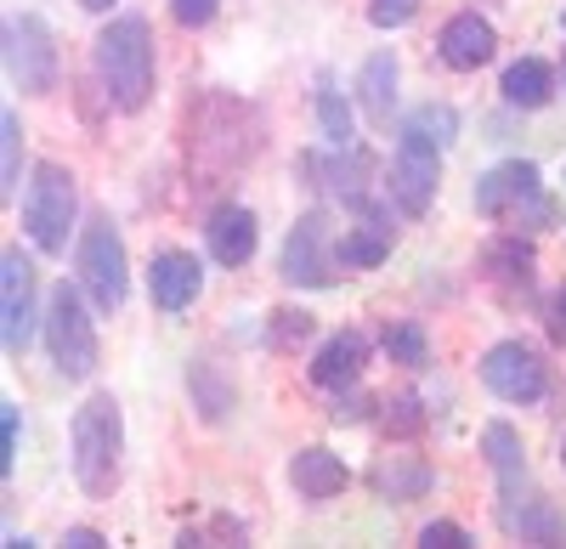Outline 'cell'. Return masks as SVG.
Listing matches in <instances>:
<instances>
[{
  "instance_id": "13",
  "label": "cell",
  "mask_w": 566,
  "mask_h": 549,
  "mask_svg": "<svg viewBox=\"0 0 566 549\" xmlns=\"http://www.w3.org/2000/svg\"><path fill=\"white\" fill-rule=\"evenodd\" d=\"M437 52H442V63H448V68H459V74H476L482 63H493V52H499V34H493V23H488L482 12H459V18H448V23H442V34H437Z\"/></svg>"
},
{
  "instance_id": "38",
  "label": "cell",
  "mask_w": 566,
  "mask_h": 549,
  "mask_svg": "<svg viewBox=\"0 0 566 549\" xmlns=\"http://www.w3.org/2000/svg\"><path fill=\"white\" fill-rule=\"evenodd\" d=\"M560 465H566V447H560Z\"/></svg>"
},
{
  "instance_id": "17",
  "label": "cell",
  "mask_w": 566,
  "mask_h": 549,
  "mask_svg": "<svg viewBox=\"0 0 566 549\" xmlns=\"http://www.w3.org/2000/svg\"><path fill=\"white\" fill-rule=\"evenodd\" d=\"M363 362H368V340L357 329H340L335 340H323L317 357H312V386L317 391H352L357 374H363Z\"/></svg>"
},
{
  "instance_id": "29",
  "label": "cell",
  "mask_w": 566,
  "mask_h": 549,
  "mask_svg": "<svg viewBox=\"0 0 566 549\" xmlns=\"http://www.w3.org/2000/svg\"><path fill=\"white\" fill-rule=\"evenodd\" d=\"M312 335V312H301V306H277L272 312V324H266V346L272 351H290V346H301Z\"/></svg>"
},
{
  "instance_id": "9",
  "label": "cell",
  "mask_w": 566,
  "mask_h": 549,
  "mask_svg": "<svg viewBox=\"0 0 566 549\" xmlns=\"http://www.w3.org/2000/svg\"><path fill=\"white\" fill-rule=\"evenodd\" d=\"M335 266H340V261H335V226H328V215H323V210L295 215L290 239H283V261H277L283 284L328 289V284H335Z\"/></svg>"
},
{
  "instance_id": "4",
  "label": "cell",
  "mask_w": 566,
  "mask_h": 549,
  "mask_svg": "<svg viewBox=\"0 0 566 549\" xmlns=\"http://www.w3.org/2000/svg\"><path fill=\"white\" fill-rule=\"evenodd\" d=\"M74 215H80V193H74V176L45 159L29 176V193H23V233L34 239L40 255H63L69 233H74Z\"/></svg>"
},
{
  "instance_id": "26",
  "label": "cell",
  "mask_w": 566,
  "mask_h": 549,
  "mask_svg": "<svg viewBox=\"0 0 566 549\" xmlns=\"http://www.w3.org/2000/svg\"><path fill=\"white\" fill-rule=\"evenodd\" d=\"M380 346H386L391 362H402V369H424V362H431V340H424V329L413 324V317L380 329Z\"/></svg>"
},
{
  "instance_id": "27",
  "label": "cell",
  "mask_w": 566,
  "mask_h": 549,
  "mask_svg": "<svg viewBox=\"0 0 566 549\" xmlns=\"http://www.w3.org/2000/svg\"><path fill=\"white\" fill-rule=\"evenodd\" d=\"M374 408H380V431L397 436V442H413V436L424 431V402H419L413 391H397V397L374 402Z\"/></svg>"
},
{
  "instance_id": "21",
  "label": "cell",
  "mask_w": 566,
  "mask_h": 549,
  "mask_svg": "<svg viewBox=\"0 0 566 549\" xmlns=\"http://www.w3.org/2000/svg\"><path fill=\"white\" fill-rule=\"evenodd\" d=\"M391 244H397V233H391V221H380V215H368L363 226H352V233L335 244V261L346 266V272H368V266H380L386 255H391Z\"/></svg>"
},
{
  "instance_id": "15",
  "label": "cell",
  "mask_w": 566,
  "mask_h": 549,
  "mask_svg": "<svg viewBox=\"0 0 566 549\" xmlns=\"http://www.w3.org/2000/svg\"><path fill=\"white\" fill-rule=\"evenodd\" d=\"M255 210L250 204H216L205 221V250L216 266H244L255 255Z\"/></svg>"
},
{
  "instance_id": "18",
  "label": "cell",
  "mask_w": 566,
  "mask_h": 549,
  "mask_svg": "<svg viewBox=\"0 0 566 549\" xmlns=\"http://www.w3.org/2000/svg\"><path fill=\"white\" fill-rule=\"evenodd\" d=\"M431 460H419V453H380V460L368 465V487L391 498V505H413V498L431 493Z\"/></svg>"
},
{
  "instance_id": "31",
  "label": "cell",
  "mask_w": 566,
  "mask_h": 549,
  "mask_svg": "<svg viewBox=\"0 0 566 549\" xmlns=\"http://www.w3.org/2000/svg\"><path fill=\"white\" fill-rule=\"evenodd\" d=\"M419 12V0H368V23L374 29H402Z\"/></svg>"
},
{
  "instance_id": "6",
  "label": "cell",
  "mask_w": 566,
  "mask_h": 549,
  "mask_svg": "<svg viewBox=\"0 0 566 549\" xmlns=\"http://www.w3.org/2000/svg\"><path fill=\"white\" fill-rule=\"evenodd\" d=\"M74 272L91 295L97 312H119L125 295H130V266H125V244H119V226L108 215H91L85 233H80V250H74Z\"/></svg>"
},
{
  "instance_id": "10",
  "label": "cell",
  "mask_w": 566,
  "mask_h": 549,
  "mask_svg": "<svg viewBox=\"0 0 566 549\" xmlns=\"http://www.w3.org/2000/svg\"><path fill=\"white\" fill-rule=\"evenodd\" d=\"M34 329H45V317L34 312V261L23 250L0 255V340L7 357H23L34 346Z\"/></svg>"
},
{
  "instance_id": "2",
  "label": "cell",
  "mask_w": 566,
  "mask_h": 549,
  "mask_svg": "<svg viewBox=\"0 0 566 549\" xmlns=\"http://www.w3.org/2000/svg\"><path fill=\"white\" fill-rule=\"evenodd\" d=\"M97 74H103V97L119 114H142L154 97V29L148 18H114L97 34Z\"/></svg>"
},
{
  "instance_id": "28",
  "label": "cell",
  "mask_w": 566,
  "mask_h": 549,
  "mask_svg": "<svg viewBox=\"0 0 566 549\" xmlns=\"http://www.w3.org/2000/svg\"><path fill=\"white\" fill-rule=\"evenodd\" d=\"M18 176H23V119L18 108L0 114V193H18Z\"/></svg>"
},
{
  "instance_id": "12",
  "label": "cell",
  "mask_w": 566,
  "mask_h": 549,
  "mask_svg": "<svg viewBox=\"0 0 566 549\" xmlns=\"http://www.w3.org/2000/svg\"><path fill=\"white\" fill-rule=\"evenodd\" d=\"M499 527L522 543H566V516L555 510V498H544L533 482L499 493Z\"/></svg>"
},
{
  "instance_id": "7",
  "label": "cell",
  "mask_w": 566,
  "mask_h": 549,
  "mask_svg": "<svg viewBox=\"0 0 566 549\" xmlns=\"http://www.w3.org/2000/svg\"><path fill=\"white\" fill-rule=\"evenodd\" d=\"M437 181H442V142L424 136L419 125H402L397 148H391V170H386V193L402 215H424L437 199Z\"/></svg>"
},
{
  "instance_id": "37",
  "label": "cell",
  "mask_w": 566,
  "mask_h": 549,
  "mask_svg": "<svg viewBox=\"0 0 566 549\" xmlns=\"http://www.w3.org/2000/svg\"><path fill=\"white\" fill-rule=\"evenodd\" d=\"M80 7H85V12H108V7H114V0H80Z\"/></svg>"
},
{
  "instance_id": "33",
  "label": "cell",
  "mask_w": 566,
  "mask_h": 549,
  "mask_svg": "<svg viewBox=\"0 0 566 549\" xmlns=\"http://www.w3.org/2000/svg\"><path fill=\"white\" fill-rule=\"evenodd\" d=\"M216 12H221V0H170V18L181 29H205V23H216Z\"/></svg>"
},
{
  "instance_id": "30",
  "label": "cell",
  "mask_w": 566,
  "mask_h": 549,
  "mask_svg": "<svg viewBox=\"0 0 566 549\" xmlns=\"http://www.w3.org/2000/svg\"><path fill=\"white\" fill-rule=\"evenodd\" d=\"M408 125H419L424 136H437L442 148L459 136V114H453L448 103H424V108H413V114H408Z\"/></svg>"
},
{
  "instance_id": "14",
  "label": "cell",
  "mask_w": 566,
  "mask_h": 549,
  "mask_svg": "<svg viewBox=\"0 0 566 549\" xmlns=\"http://www.w3.org/2000/svg\"><path fill=\"white\" fill-rule=\"evenodd\" d=\"M290 487L306 498V505H328V498H340L352 487V471L335 447H301L295 460H290Z\"/></svg>"
},
{
  "instance_id": "34",
  "label": "cell",
  "mask_w": 566,
  "mask_h": 549,
  "mask_svg": "<svg viewBox=\"0 0 566 549\" xmlns=\"http://www.w3.org/2000/svg\"><path fill=\"white\" fill-rule=\"evenodd\" d=\"M18 465V402H0V471Z\"/></svg>"
},
{
  "instance_id": "19",
  "label": "cell",
  "mask_w": 566,
  "mask_h": 549,
  "mask_svg": "<svg viewBox=\"0 0 566 549\" xmlns=\"http://www.w3.org/2000/svg\"><path fill=\"white\" fill-rule=\"evenodd\" d=\"M187 391H193V402H199V420H210V425H227L232 402H239V391H232V380H227V369L216 357L187 362Z\"/></svg>"
},
{
  "instance_id": "8",
  "label": "cell",
  "mask_w": 566,
  "mask_h": 549,
  "mask_svg": "<svg viewBox=\"0 0 566 549\" xmlns=\"http://www.w3.org/2000/svg\"><path fill=\"white\" fill-rule=\"evenodd\" d=\"M7 74L23 97H45L57 91V40L45 29L40 12H18L7 18Z\"/></svg>"
},
{
  "instance_id": "39",
  "label": "cell",
  "mask_w": 566,
  "mask_h": 549,
  "mask_svg": "<svg viewBox=\"0 0 566 549\" xmlns=\"http://www.w3.org/2000/svg\"><path fill=\"white\" fill-rule=\"evenodd\" d=\"M560 74H566V63H560Z\"/></svg>"
},
{
  "instance_id": "22",
  "label": "cell",
  "mask_w": 566,
  "mask_h": 549,
  "mask_svg": "<svg viewBox=\"0 0 566 549\" xmlns=\"http://www.w3.org/2000/svg\"><path fill=\"white\" fill-rule=\"evenodd\" d=\"M499 91H504V103L510 108H544L549 97H555V68L549 63H538V57H522V63H510L504 68V80H499Z\"/></svg>"
},
{
  "instance_id": "11",
  "label": "cell",
  "mask_w": 566,
  "mask_h": 549,
  "mask_svg": "<svg viewBox=\"0 0 566 549\" xmlns=\"http://www.w3.org/2000/svg\"><path fill=\"white\" fill-rule=\"evenodd\" d=\"M482 386L499 397V402H538L549 374H544V357L527 346V340H499L488 357H482Z\"/></svg>"
},
{
  "instance_id": "23",
  "label": "cell",
  "mask_w": 566,
  "mask_h": 549,
  "mask_svg": "<svg viewBox=\"0 0 566 549\" xmlns=\"http://www.w3.org/2000/svg\"><path fill=\"white\" fill-rule=\"evenodd\" d=\"M482 453H488V465H493V482H499V493H510V487L533 482V476H527V453H522V436H515L504 420H493V425L482 431Z\"/></svg>"
},
{
  "instance_id": "35",
  "label": "cell",
  "mask_w": 566,
  "mask_h": 549,
  "mask_svg": "<svg viewBox=\"0 0 566 549\" xmlns=\"http://www.w3.org/2000/svg\"><path fill=\"white\" fill-rule=\"evenodd\" d=\"M544 324H549V340H560V346H566V284L549 295V306H544Z\"/></svg>"
},
{
  "instance_id": "32",
  "label": "cell",
  "mask_w": 566,
  "mask_h": 549,
  "mask_svg": "<svg viewBox=\"0 0 566 549\" xmlns=\"http://www.w3.org/2000/svg\"><path fill=\"white\" fill-rule=\"evenodd\" d=\"M419 543H424V549H470L476 538H470L459 521H431V527L419 532Z\"/></svg>"
},
{
  "instance_id": "1",
  "label": "cell",
  "mask_w": 566,
  "mask_h": 549,
  "mask_svg": "<svg viewBox=\"0 0 566 549\" xmlns=\"http://www.w3.org/2000/svg\"><path fill=\"white\" fill-rule=\"evenodd\" d=\"M74 482L85 498H114L119 487V460H125V414L114 391H91L74 408Z\"/></svg>"
},
{
  "instance_id": "3",
  "label": "cell",
  "mask_w": 566,
  "mask_h": 549,
  "mask_svg": "<svg viewBox=\"0 0 566 549\" xmlns=\"http://www.w3.org/2000/svg\"><path fill=\"white\" fill-rule=\"evenodd\" d=\"M45 351H52L63 380H91L97 369V324L85 306V284H57L45 295Z\"/></svg>"
},
{
  "instance_id": "20",
  "label": "cell",
  "mask_w": 566,
  "mask_h": 549,
  "mask_svg": "<svg viewBox=\"0 0 566 549\" xmlns=\"http://www.w3.org/2000/svg\"><path fill=\"white\" fill-rule=\"evenodd\" d=\"M357 103L374 125H386V114L397 108V52H374L357 68Z\"/></svg>"
},
{
  "instance_id": "25",
  "label": "cell",
  "mask_w": 566,
  "mask_h": 549,
  "mask_svg": "<svg viewBox=\"0 0 566 549\" xmlns=\"http://www.w3.org/2000/svg\"><path fill=\"white\" fill-rule=\"evenodd\" d=\"M312 108H317V130H323V142L328 148H352L357 142V130H352V108H346V97L328 80H317V97H312Z\"/></svg>"
},
{
  "instance_id": "24",
  "label": "cell",
  "mask_w": 566,
  "mask_h": 549,
  "mask_svg": "<svg viewBox=\"0 0 566 549\" xmlns=\"http://www.w3.org/2000/svg\"><path fill=\"white\" fill-rule=\"evenodd\" d=\"M488 278L504 284V289H527V284H533V244H522V233L499 239V244L488 250Z\"/></svg>"
},
{
  "instance_id": "16",
  "label": "cell",
  "mask_w": 566,
  "mask_h": 549,
  "mask_svg": "<svg viewBox=\"0 0 566 549\" xmlns=\"http://www.w3.org/2000/svg\"><path fill=\"white\" fill-rule=\"evenodd\" d=\"M148 289H154L159 312H187L199 300V289H205V266L187 250H159L154 266H148Z\"/></svg>"
},
{
  "instance_id": "36",
  "label": "cell",
  "mask_w": 566,
  "mask_h": 549,
  "mask_svg": "<svg viewBox=\"0 0 566 549\" xmlns=\"http://www.w3.org/2000/svg\"><path fill=\"white\" fill-rule=\"evenodd\" d=\"M63 543H74V549H97V543H103V532H97V527H69V532H63Z\"/></svg>"
},
{
  "instance_id": "5",
  "label": "cell",
  "mask_w": 566,
  "mask_h": 549,
  "mask_svg": "<svg viewBox=\"0 0 566 549\" xmlns=\"http://www.w3.org/2000/svg\"><path fill=\"white\" fill-rule=\"evenodd\" d=\"M476 215L510 221V226H538L555 221V204L544 199V176L533 159H504L488 176H476Z\"/></svg>"
}]
</instances>
